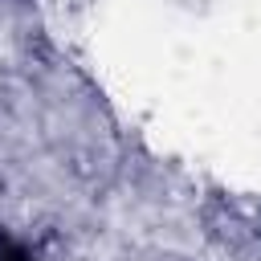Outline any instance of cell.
Segmentation results:
<instances>
[{
  "instance_id": "1",
  "label": "cell",
  "mask_w": 261,
  "mask_h": 261,
  "mask_svg": "<svg viewBox=\"0 0 261 261\" xmlns=\"http://www.w3.org/2000/svg\"><path fill=\"white\" fill-rule=\"evenodd\" d=\"M0 261H29V257H24L20 249H4V253H0Z\"/></svg>"
}]
</instances>
